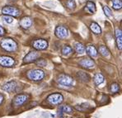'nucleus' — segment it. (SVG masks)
<instances>
[{
	"instance_id": "obj_1",
	"label": "nucleus",
	"mask_w": 122,
	"mask_h": 118,
	"mask_svg": "<svg viewBox=\"0 0 122 118\" xmlns=\"http://www.w3.org/2000/svg\"><path fill=\"white\" fill-rule=\"evenodd\" d=\"M0 46L3 50L7 51L12 52L14 51L17 47V45L15 41H13L11 38H3L0 41Z\"/></svg>"
},
{
	"instance_id": "obj_2",
	"label": "nucleus",
	"mask_w": 122,
	"mask_h": 118,
	"mask_svg": "<svg viewBox=\"0 0 122 118\" xmlns=\"http://www.w3.org/2000/svg\"><path fill=\"white\" fill-rule=\"evenodd\" d=\"M2 12L5 16H10L12 17H17L21 15V11L17 8L13 6H5L2 9Z\"/></svg>"
},
{
	"instance_id": "obj_3",
	"label": "nucleus",
	"mask_w": 122,
	"mask_h": 118,
	"mask_svg": "<svg viewBox=\"0 0 122 118\" xmlns=\"http://www.w3.org/2000/svg\"><path fill=\"white\" fill-rule=\"evenodd\" d=\"M27 77L33 81H41L45 77V73L41 69H31L27 73Z\"/></svg>"
},
{
	"instance_id": "obj_4",
	"label": "nucleus",
	"mask_w": 122,
	"mask_h": 118,
	"mask_svg": "<svg viewBox=\"0 0 122 118\" xmlns=\"http://www.w3.org/2000/svg\"><path fill=\"white\" fill-rule=\"evenodd\" d=\"M15 64V60L13 58L9 56H5V55H2L0 56V65L3 67H12Z\"/></svg>"
},
{
	"instance_id": "obj_5",
	"label": "nucleus",
	"mask_w": 122,
	"mask_h": 118,
	"mask_svg": "<svg viewBox=\"0 0 122 118\" xmlns=\"http://www.w3.org/2000/svg\"><path fill=\"white\" fill-rule=\"evenodd\" d=\"M63 99H64V97L60 93L51 94V95L47 97L48 102H49L51 104H53V105L60 104V103H61L63 102Z\"/></svg>"
},
{
	"instance_id": "obj_6",
	"label": "nucleus",
	"mask_w": 122,
	"mask_h": 118,
	"mask_svg": "<svg viewBox=\"0 0 122 118\" xmlns=\"http://www.w3.org/2000/svg\"><path fill=\"white\" fill-rule=\"evenodd\" d=\"M58 82L64 86H71L73 83V79L68 74H60L58 78Z\"/></svg>"
},
{
	"instance_id": "obj_7",
	"label": "nucleus",
	"mask_w": 122,
	"mask_h": 118,
	"mask_svg": "<svg viewBox=\"0 0 122 118\" xmlns=\"http://www.w3.org/2000/svg\"><path fill=\"white\" fill-rule=\"evenodd\" d=\"M32 46L36 50L42 51V50H46L48 47V42L44 39H37V40L34 41Z\"/></svg>"
},
{
	"instance_id": "obj_8",
	"label": "nucleus",
	"mask_w": 122,
	"mask_h": 118,
	"mask_svg": "<svg viewBox=\"0 0 122 118\" xmlns=\"http://www.w3.org/2000/svg\"><path fill=\"white\" fill-rule=\"evenodd\" d=\"M55 35L58 38L60 39H64L68 36L69 35V31L68 29L64 26H59L55 29Z\"/></svg>"
},
{
	"instance_id": "obj_9",
	"label": "nucleus",
	"mask_w": 122,
	"mask_h": 118,
	"mask_svg": "<svg viewBox=\"0 0 122 118\" xmlns=\"http://www.w3.org/2000/svg\"><path fill=\"white\" fill-rule=\"evenodd\" d=\"M39 57H40V54L37 52V51H30V53H28L27 55L25 56L23 61H24L25 64L31 63V62L36 61Z\"/></svg>"
},
{
	"instance_id": "obj_10",
	"label": "nucleus",
	"mask_w": 122,
	"mask_h": 118,
	"mask_svg": "<svg viewBox=\"0 0 122 118\" xmlns=\"http://www.w3.org/2000/svg\"><path fill=\"white\" fill-rule=\"evenodd\" d=\"M27 98H28V96L26 95V94H19V95L16 96V97L14 98L13 103L16 107L21 106V105L27 100Z\"/></svg>"
},
{
	"instance_id": "obj_11",
	"label": "nucleus",
	"mask_w": 122,
	"mask_h": 118,
	"mask_svg": "<svg viewBox=\"0 0 122 118\" xmlns=\"http://www.w3.org/2000/svg\"><path fill=\"white\" fill-rule=\"evenodd\" d=\"M79 64L86 69H92L95 66V62L92 59L89 58H84L82 60H80Z\"/></svg>"
},
{
	"instance_id": "obj_12",
	"label": "nucleus",
	"mask_w": 122,
	"mask_h": 118,
	"mask_svg": "<svg viewBox=\"0 0 122 118\" xmlns=\"http://www.w3.org/2000/svg\"><path fill=\"white\" fill-rule=\"evenodd\" d=\"M17 87V83H16L15 81H11V82H8V83H5V84L3 86L2 88H3L4 91H7V92H11L15 91Z\"/></svg>"
},
{
	"instance_id": "obj_13",
	"label": "nucleus",
	"mask_w": 122,
	"mask_h": 118,
	"mask_svg": "<svg viewBox=\"0 0 122 118\" xmlns=\"http://www.w3.org/2000/svg\"><path fill=\"white\" fill-rule=\"evenodd\" d=\"M32 24V20L29 17H24L20 20V26L22 28L28 29Z\"/></svg>"
},
{
	"instance_id": "obj_14",
	"label": "nucleus",
	"mask_w": 122,
	"mask_h": 118,
	"mask_svg": "<svg viewBox=\"0 0 122 118\" xmlns=\"http://www.w3.org/2000/svg\"><path fill=\"white\" fill-rule=\"evenodd\" d=\"M85 11L90 14L94 13L96 12V5H95V3L93 2L87 1L85 6Z\"/></svg>"
},
{
	"instance_id": "obj_15",
	"label": "nucleus",
	"mask_w": 122,
	"mask_h": 118,
	"mask_svg": "<svg viewBox=\"0 0 122 118\" xmlns=\"http://www.w3.org/2000/svg\"><path fill=\"white\" fill-rule=\"evenodd\" d=\"M77 78H78V80H80V81H82V82H84V83L88 82L89 80H90L89 75L87 74V73L82 72V71H79V72L77 73Z\"/></svg>"
},
{
	"instance_id": "obj_16",
	"label": "nucleus",
	"mask_w": 122,
	"mask_h": 118,
	"mask_svg": "<svg viewBox=\"0 0 122 118\" xmlns=\"http://www.w3.org/2000/svg\"><path fill=\"white\" fill-rule=\"evenodd\" d=\"M116 44L120 50L122 47V31L121 29L116 30Z\"/></svg>"
},
{
	"instance_id": "obj_17",
	"label": "nucleus",
	"mask_w": 122,
	"mask_h": 118,
	"mask_svg": "<svg viewBox=\"0 0 122 118\" xmlns=\"http://www.w3.org/2000/svg\"><path fill=\"white\" fill-rule=\"evenodd\" d=\"M85 51H87V55H90L91 57H96L97 55V49L95 48L94 46H87V48L85 49Z\"/></svg>"
},
{
	"instance_id": "obj_18",
	"label": "nucleus",
	"mask_w": 122,
	"mask_h": 118,
	"mask_svg": "<svg viewBox=\"0 0 122 118\" xmlns=\"http://www.w3.org/2000/svg\"><path fill=\"white\" fill-rule=\"evenodd\" d=\"M90 29H91V31H92L94 34H96V35H98V34H101L102 33L101 27H100L99 25H98L97 23H96V22L91 23Z\"/></svg>"
},
{
	"instance_id": "obj_19",
	"label": "nucleus",
	"mask_w": 122,
	"mask_h": 118,
	"mask_svg": "<svg viewBox=\"0 0 122 118\" xmlns=\"http://www.w3.org/2000/svg\"><path fill=\"white\" fill-rule=\"evenodd\" d=\"M74 50L78 54H83L85 52V47L82 43L77 42L74 44Z\"/></svg>"
},
{
	"instance_id": "obj_20",
	"label": "nucleus",
	"mask_w": 122,
	"mask_h": 118,
	"mask_svg": "<svg viewBox=\"0 0 122 118\" xmlns=\"http://www.w3.org/2000/svg\"><path fill=\"white\" fill-rule=\"evenodd\" d=\"M104 82V77L103 75L100 73H97V74H95L94 76V83H96V85H99L102 83Z\"/></svg>"
},
{
	"instance_id": "obj_21",
	"label": "nucleus",
	"mask_w": 122,
	"mask_h": 118,
	"mask_svg": "<svg viewBox=\"0 0 122 118\" xmlns=\"http://www.w3.org/2000/svg\"><path fill=\"white\" fill-rule=\"evenodd\" d=\"M99 52L102 56H104V57H107V56H109V55H110V51H109V50L107 49V47H106L105 46H100Z\"/></svg>"
},
{
	"instance_id": "obj_22",
	"label": "nucleus",
	"mask_w": 122,
	"mask_h": 118,
	"mask_svg": "<svg viewBox=\"0 0 122 118\" xmlns=\"http://www.w3.org/2000/svg\"><path fill=\"white\" fill-rule=\"evenodd\" d=\"M112 7L114 9H116V10L121 9V8H122L121 0H112Z\"/></svg>"
},
{
	"instance_id": "obj_23",
	"label": "nucleus",
	"mask_w": 122,
	"mask_h": 118,
	"mask_svg": "<svg viewBox=\"0 0 122 118\" xmlns=\"http://www.w3.org/2000/svg\"><path fill=\"white\" fill-rule=\"evenodd\" d=\"M63 112H64V113H72L73 112V108L70 106H68V105L63 106L60 108V116L62 115Z\"/></svg>"
},
{
	"instance_id": "obj_24",
	"label": "nucleus",
	"mask_w": 122,
	"mask_h": 118,
	"mask_svg": "<svg viewBox=\"0 0 122 118\" xmlns=\"http://www.w3.org/2000/svg\"><path fill=\"white\" fill-rule=\"evenodd\" d=\"M72 51H73V49L69 46H64V47L62 48V50H61V52H62V54L64 55H69V54L72 53Z\"/></svg>"
},
{
	"instance_id": "obj_25",
	"label": "nucleus",
	"mask_w": 122,
	"mask_h": 118,
	"mask_svg": "<svg viewBox=\"0 0 122 118\" xmlns=\"http://www.w3.org/2000/svg\"><path fill=\"white\" fill-rule=\"evenodd\" d=\"M110 90H111V92H113V93H116V92H119V90H120L119 84H117L116 83H112V84L111 85Z\"/></svg>"
},
{
	"instance_id": "obj_26",
	"label": "nucleus",
	"mask_w": 122,
	"mask_h": 118,
	"mask_svg": "<svg viewBox=\"0 0 122 118\" xmlns=\"http://www.w3.org/2000/svg\"><path fill=\"white\" fill-rule=\"evenodd\" d=\"M103 11L105 12L106 16L108 17H112V10L108 8L107 6H104L103 7Z\"/></svg>"
},
{
	"instance_id": "obj_27",
	"label": "nucleus",
	"mask_w": 122,
	"mask_h": 118,
	"mask_svg": "<svg viewBox=\"0 0 122 118\" xmlns=\"http://www.w3.org/2000/svg\"><path fill=\"white\" fill-rule=\"evenodd\" d=\"M67 7L69 8V9H74L75 7H76V3H75L74 0H69L66 3Z\"/></svg>"
},
{
	"instance_id": "obj_28",
	"label": "nucleus",
	"mask_w": 122,
	"mask_h": 118,
	"mask_svg": "<svg viewBox=\"0 0 122 118\" xmlns=\"http://www.w3.org/2000/svg\"><path fill=\"white\" fill-rule=\"evenodd\" d=\"M36 64L38 66H41V67H44V66L46 65L47 62H46V60H44V59H39V60H36Z\"/></svg>"
},
{
	"instance_id": "obj_29",
	"label": "nucleus",
	"mask_w": 122,
	"mask_h": 118,
	"mask_svg": "<svg viewBox=\"0 0 122 118\" xmlns=\"http://www.w3.org/2000/svg\"><path fill=\"white\" fill-rule=\"evenodd\" d=\"M3 19L6 23H12L13 21V17H10V16H4L3 17Z\"/></svg>"
},
{
	"instance_id": "obj_30",
	"label": "nucleus",
	"mask_w": 122,
	"mask_h": 118,
	"mask_svg": "<svg viewBox=\"0 0 122 118\" xmlns=\"http://www.w3.org/2000/svg\"><path fill=\"white\" fill-rule=\"evenodd\" d=\"M5 33H6L5 29L2 26H0V36H4Z\"/></svg>"
},
{
	"instance_id": "obj_31",
	"label": "nucleus",
	"mask_w": 122,
	"mask_h": 118,
	"mask_svg": "<svg viewBox=\"0 0 122 118\" xmlns=\"http://www.w3.org/2000/svg\"><path fill=\"white\" fill-rule=\"evenodd\" d=\"M3 94H0V104L3 103Z\"/></svg>"
}]
</instances>
